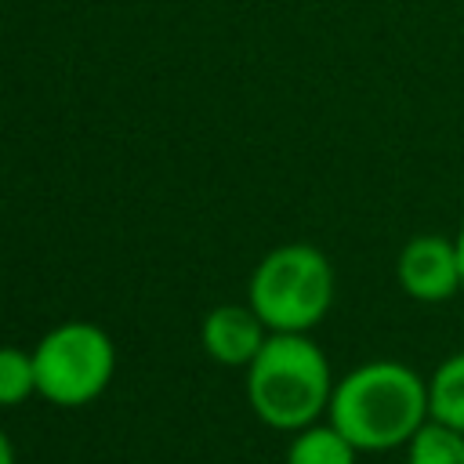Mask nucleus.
<instances>
[{"mask_svg":"<svg viewBox=\"0 0 464 464\" xmlns=\"http://www.w3.org/2000/svg\"><path fill=\"white\" fill-rule=\"evenodd\" d=\"M0 464H14V446H11L7 431H0Z\"/></svg>","mask_w":464,"mask_h":464,"instance_id":"11","label":"nucleus"},{"mask_svg":"<svg viewBox=\"0 0 464 464\" xmlns=\"http://www.w3.org/2000/svg\"><path fill=\"white\" fill-rule=\"evenodd\" d=\"M428 417V377L399 359H370L348 370L326 410V420L359 453L402 450Z\"/></svg>","mask_w":464,"mask_h":464,"instance_id":"1","label":"nucleus"},{"mask_svg":"<svg viewBox=\"0 0 464 464\" xmlns=\"http://www.w3.org/2000/svg\"><path fill=\"white\" fill-rule=\"evenodd\" d=\"M334 265L312 243H283L268 250L246 283V304L272 334H308L334 308Z\"/></svg>","mask_w":464,"mask_h":464,"instance_id":"3","label":"nucleus"},{"mask_svg":"<svg viewBox=\"0 0 464 464\" xmlns=\"http://www.w3.org/2000/svg\"><path fill=\"white\" fill-rule=\"evenodd\" d=\"M36 395V362L33 352L0 344V406H18Z\"/></svg>","mask_w":464,"mask_h":464,"instance_id":"10","label":"nucleus"},{"mask_svg":"<svg viewBox=\"0 0 464 464\" xmlns=\"http://www.w3.org/2000/svg\"><path fill=\"white\" fill-rule=\"evenodd\" d=\"M428 406L431 420H442L464 431V348L446 355L428 377Z\"/></svg>","mask_w":464,"mask_h":464,"instance_id":"8","label":"nucleus"},{"mask_svg":"<svg viewBox=\"0 0 464 464\" xmlns=\"http://www.w3.org/2000/svg\"><path fill=\"white\" fill-rule=\"evenodd\" d=\"M359 450L326 420V424H308L294 431L286 446V464H355Z\"/></svg>","mask_w":464,"mask_h":464,"instance_id":"7","label":"nucleus"},{"mask_svg":"<svg viewBox=\"0 0 464 464\" xmlns=\"http://www.w3.org/2000/svg\"><path fill=\"white\" fill-rule=\"evenodd\" d=\"M453 243H457V257H460V276H464V221H460V228L453 232Z\"/></svg>","mask_w":464,"mask_h":464,"instance_id":"12","label":"nucleus"},{"mask_svg":"<svg viewBox=\"0 0 464 464\" xmlns=\"http://www.w3.org/2000/svg\"><path fill=\"white\" fill-rule=\"evenodd\" d=\"M334 373L326 352L308 334H268L246 366V402L276 431H301L330 410Z\"/></svg>","mask_w":464,"mask_h":464,"instance_id":"2","label":"nucleus"},{"mask_svg":"<svg viewBox=\"0 0 464 464\" xmlns=\"http://www.w3.org/2000/svg\"><path fill=\"white\" fill-rule=\"evenodd\" d=\"M402 450L406 464H464V431L428 417Z\"/></svg>","mask_w":464,"mask_h":464,"instance_id":"9","label":"nucleus"},{"mask_svg":"<svg viewBox=\"0 0 464 464\" xmlns=\"http://www.w3.org/2000/svg\"><path fill=\"white\" fill-rule=\"evenodd\" d=\"M395 279L410 301L442 304L464 290L460 257L453 236L442 232H417L402 243L395 257Z\"/></svg>","mask_w":464,"mask_h":464,"instance_id":"5","label":"nucleus"},{"mask_svg":"<svg viewBox=\"0 0 464 464\" xmlns=\"http://www.w3.org/2000/svg\"><path fill=\"white\" fill-rule=\"evenodd\" d=\"M268 326L250 304H218L203 315L199 341L203 352L221 366H250L261 344L268 341Z\"/></svg>","mask_w":464,"mask_h":464,"instance_id":"6","label":"nucleus"},{"mask_svg":"<svg viewBox=\"0 0 464 464\" xmlns=\"http://www.w3.org/2000/svg\"><path fill=\"white\" fill-rule=\"evenodd\" d=\"M33 362H36V395L72 410L94 402L109 388L116 373V344L102 326L69 319L36 341Z\"/></svg>","mask_w":464,"mask_h":464,"instance_id":"4","label":"nucleus"}]
</instances>
